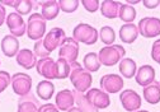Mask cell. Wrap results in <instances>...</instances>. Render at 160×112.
<instances>
[{
  "label": "cell",
  "mask_w": 160,
  "mask_h": 112,
  "mask_svg": "<svg viewBox=\"0 0 160 112\" xmlns=\"http://www.w3.org/2000/svg\"><path fill=\"white\" fill-rule=\"evenodd\" d=\"M99 34H101V41L107 45V46H111L114 40H116V33H114V29L109 26H104L101 28V32H99Z\"/></svg>",
  "instance_id": "cell-29"
},
{
  "label": "cell",
  "mask_w": 160,
  "mask_h": 112,
  "mask_svg": "<svg viewBox=\"0 0 160 112\" xmlns=\"http://www.w3.org/2000/svg\"><path fill=\"white\" fill-rule=\"evenodd\" d=\"M79 0H60L58 7L65 13H74L79 8Z\"/></svg>",
  "instance_id": "cell-31"
},
{
  "label": "cell",
  "mask_w": 160,
  "mask_h": 112,
  "mask_svg": "<svg viewBox=\"0 0 160 112\" xmlns=\"http://www.w3.org/2000/svg\"><path fill=\"white\" fill-rule=\"evenodd\" d=\"M119 73L123 78H127V79H131L136 75V71H137V66H136V63L130 59V58H123L121 61H119Z\"/></svg>",
  "instance_id": "cell-22"
},
{
  "label": "cell",
  "mask_w": 160,
  "mask_h": 112,
  "mask_svg": "<svg viewBox=\"0 0 160 112\" xmlns=\"http://www.w3.org/2000/svg\"><path fill=\"white\" fill-rule=\"evenodd\" d=\"M41 5V14L46 21H52L58 15L60 7L56 0H47V2H39Z\"/></svg>",
  "instance_id": "cell-19"
},
{
  "label": "cell",
  "mask_w": 160,
  "mask_h": 112,
  "mask_svg": "<svg viewBox=\"0 0 160 112\" xmlns=\"http://www.w3.org/2000/svg\"><path fill=\"white\" fill-rule=\"evenodd\" d=\"M151 59L155 63H158L159 59H160V38L156 40L152 43V47H151Z\"/></svg>",
  "instance_id": "cell-35"
},
{
  "label": "cell",
  "mask_w": 160,
  "mask_h": 112,
  "mask_svg": "<svg viewBox=\"0 0 160 112\" xmlns=\"http://www.w3.org/2000/svg\"><path fill=\"white\" fill-rule=\"evenodd\" d=\"M78 55H79V43L72 38V37H66L65 41L61 43V46H60L58 58L72 64L76 61Z\"/></svg>",
  "instance_id": "cell-7"
},
{
  "label": "cell",
  "mask_w": 160,
  "mask_h": 112,
  "mask_svg": "<svg viewBox=\"0 0 160 112\" xmlns=\"http://www.w3.org/2000/svg\"><path fill=\"white\" fill-rule=\"evenodd\" d=\"M87 98L89 99V102L95 107V108H101L104 109L107 107H109L111 104V98L108 96V93H106L104 90L99 89V88H90L87 92Z\"/></svg>",
  "instance_id": "cell-10"
},
{
  "label": "cell",
  "mask_w": 160,
  "mask_h": 112,
  "mask_svg": "<svg viewBox=\"0 0 160 112\" xmlns=\"http://www.w3.org/2000/svg\"><path fill=\"white\" fill-rule=\"evenodd\" d=\"M138 33L146 38L158 37L160 34V19L156 17H145L138 22Z\"/></svg>",
  "instance_id": "cell-5"
},
{
  "label": "cell",
  "mask_w": 160,
  "mask_h": 112,
  "mask_svg": "<svg viewBox=\"0 0 160 112\" xmlns=\"http://www.w3.org/2000/svg\"><path fill=\"white\" fill-rule=\"evenodd\" d=\"M19 15H27L33 9V2L31 0H17V5L14 7Z\"/></svg>",
  "instance_id": "cell-30"
},
{
  "label": "cell",
  "mask_w": 160,
  "mask_h": 112,
  "mask_svg": "<svg viewBox=\"0 0 160 112\" xmlns=\"http://www.w3.org/2000/svg\"><path fill=\"white\" fill-rule=\"evenodd\" d=\"M71 64L68 63L64 59H60L56 61V73H57V79H66L70 75Z\"/></svg>",
  "instance_id": "cell-28"
},
{
  "label": "cell",
  "mask_w": 160,
  "mask_h": 112,
  "mask_svg": "<svg viewBox=\"0 0 160 112\" xmlns=\"http://www.w3.org/2000/svg\"><path fill=\"white\" fill-rule=\"evenodd\" d=\"M70 82L72 83L75 90L84 93L90 89V85L93 83V77L92 74L85 70L79 63H72L71 64V70H70Z\"/></svg>",
  "instance_id": "cell-1"
},
{
  "label": "cell",
  "mask_w": 160,
  "mask_h": 112,
  "mask_svg": "<svg viewBox=\"0 0 160 112\" xmlns=\"http://www.w3.org/2000/svg\"><path fill=\"white\" fill-rule=\"evenodd\" d=\"M36 69L39 75H42L47 80L57 79V73H56V61L52 58H43L39 59L36 64Z\"/></svg>",
  "instance_id": "cell-13"
},
{
  "label": "cell",
  "mask_w": 160,
  "mask_h": 112,
  "mask_svg": "<svg viewBox=\"0 0 160 112\" xmlns=\"http://www.w3.org/2000/svg\"><path fill=\"white\" fill-rule=\"evenodd\" d=\"M144 98L150 104H156L160 102V83L154 80L151 84L144 88Z\"/></svg>",
  "instance_id": "cell-21"
},
{
  "label": "cell",
  "mask_w": 160,
  "mask_h": 112,
  "mask_svg": "<svg viewBox=\"0 0 160 112\" xmlns=\"http://www.w3.org/2000/svg\"><path fill=\"white\" fill-rule=\"evenodd\" d=\"M65 38H66L65 31L60 27H55V28L50 29V32L46 33L45 38H43V45H45L46 50L51 53L58 46H61V43L65 41Z\"/></svg>",
  "instance_id": "cell-8"
},
{
  "label": "cell",
  "mask_w": 160,
  "mask_h": 112,
  "mask_svg": "<svg viewBox=\"0 0 160 112\" xmlns=\"http://www.w3.org/2000/svg\"><path fill=\"white\" fill-rule=\"evenodd\" d=\"M138 36V28L133 23H126L119 28V38L125 43H132Z\"/></svg>",
  "instance_id": "cell-20"
},
{
  "label": "cell",
  "mask_w": 160,
  "mask_h": 112,
  "mask_svg": "<svg viewBox=\"0 0 160 112\" xmlns=\"http://www.w3.org/2000/svg\"><path fill=\"white\" fill-rule=\"evenodd\" d=\"M99 32L87 23H79L74 31H72V38L79 43H85V45H94L98 41Z\"/></svg>",
  "instance_id": "cell-4"
},
{
  "label": "cell",
  "mask_w": 160,
  "mask_h": 112,
  "mask_svg": "<svg viewBox=\"0 0 160 112\" xmlns=\"http://www.w3.org/2000/svg\"><path fill=\"white\" fill-rule=\"evenodd\" d=\"M10 83H12V77L9 75V73L2 70L0 71V93H3L9 87Z\"/></svg>",
  "instance_id": "cell-33"
},
{
  "label": "cell",
  "mask_w": 160,
  "mask_h": 112,
  "mask_svg": "<svg viewBox=\"0 0 160 112\" xmlns=\"http://www.w3.org/2000/svg\"><path fill=\"white\" fill-rule=\"evenodd\" d=\"M119 7H121V3H118V2L104 0V2H102V4H101V13L103 17L108 18V19H113V18L118 17Z\"/></svg>",
  "instance_id": "cell-23"
},
{
  "label": "cell",
  "mask_w": 160,
  "mask_h": 112,
  "mask_svg": "<svg viewBox=\"0 0 160 112\" xmlns=\"http://www.w3.org/2000/svg\"><path fill=\"white\" fill-rule=\"evenodd\" d=\"M38 112H60V109L52 103H46V104L39 106Z\"/></svg>",
  "instance_id": "cell-36"
},
{
  "label": "cell",
  "mask_w": 160,
  "mask_h": 112,
  "mask_svg": "<svg viewBox=\"0 0 160 112\" xmlns=\"http://www.w3.org/2000/svg\"><path fill=\"white\" fill-rule=\"evenodd\" d=\"M33 53L36 55V58H39V59L48 58V56H50V52L46 50V47L43 45V38L36 41V43L33 46Z\"/></svg>",
  "instance_id": "cell-32"
},
{
  "label": "cell",
  "mask_w": 160,
  "mask_h": 112,
  "mask_svg": "<svg viewBox=\"0 0 160 112\" xmlns=\"http://www.w3.org/2000/svg\"><path fill=\"white\" fill-rule=\"evenodd\" d=\"M12 88L15 94L19 97H23L28 93H31L32 88V78L26 73H15L12 77Z\"/></svg>",
  "instance_id": "cell-6"
},
{
  "label": "cell",
  "mask_w": 160,
  "mask_h": 112,
  "mask_svg": "<svg viewBox=\"0 0 160 112\" xmlns=\"http://www.w3.org/2000/svg\"><path fill=\"white\" fill-rule=\"evenodd\" d=\"M2 51L8 58L17 56V53L19 52V41L17 37H14L12 34L4 36L2 40Z\"/></svg>",
  "instance_id": "cell-18"
},
{
  "label": "cell",
  "mask_w": 160,
  "mask_h": 112,
  "mask_svg": "<svg viewBox=\"0 0 160 112\" xmlns=\"http://www.w3.org/2000/svg\"><path fill=\"white\" fill-rule=\"evenodd\" d=\"M68 112H82V111H80L78 107H71V108H70Z\"/></svg>",
  "instance_id": "cell-40"
},
{
  "label": "cell",
  "mask_w": 160,
  "mask_h": 112,
  "mask_svg": "<svg viewBox=\"0 0 160 112\" xmlns=\"http://www.w3.org/2000/svg\"><path fill=\"white\" fill-rule=\"evenodd\" d=\"M17 64L19 66H22L27 70H31L32 68L36 66L37 64V58H36V55L33 53V51L28 50V48H22V50H19V52L17 53Z\"/></svg>",
  "instance_id": "cell-15"
},
{
  "label": "cell",
  "mask_w": 160,
  "mask_h": 112,
  "mask_svg": "<svg viewBox=\"0 0 160 112\" xmlns=\"http://www.w3.org/2000/svg\"><path fill=\"white\" fill-rule=\"evenodd\" d=\"M82 5L85 8V10H88L89 13H94L99 9V2L98 0H83Z\"/></svg>",
  "instance_id": "cell-34"
},
{
  "label": "cell",
  "mask_w": 160,
  "mask_h": 112,
  "mask_svg": "<svg viewBox=\"0 0 160 112\" xmlns=\"http://www.w3.org/2000/svg\"><path fill=\"white\" fill-rule=\"evenodd\" d=\"M123 88V78L117 74H106L101 78V89L106 93H118Z\"/></svg>",
  "instance_id": "cell-12"
},
{
  "label": "cell",
  "mask_w": 160,
  "mask_h": 112,
  "mask_svg": "<svg viewBox=\"0 0 160 112\" xmlns=\"http://www.w3.org/2000/svg\"><path fill=\"white\" fill-rule=\"evenodd\" d=\"M83 64H84V69L88 70L89 73L98 71L99 68H101V61H99V59H98V53H95V52L87 53L84 56Z\"/></svg>",
  "instance_id": "cell-26"
},
{
  "label": "cell",
  "mask_w": 160,
  "mask_h": 112,
  "mask_svg": "<svg viewBox=\"0 0 160 112\" xmlns=\"http://www.w3.org/2000/svg\"><path fill=\"white\" fill-rule=\"evenodd\" d=\"M135 112H149V111H146V109H138V111H135Z\"/></svg>",
  "instance_id": "cell-41"
},
{
  "label": "cell",
  "mask_w": 160,
  "mask_h": 112,
  "mask_svg": "<svg viewBox=\"0 0 160 112\" xmlns=\"http://www.w3.org/2000/svg\"><path fill=\"white\" fill-rule=\"evenodd\" d=\"M75 99L72 90L62 89L56 94V107L60 111H69L71 107H74Z\"/></svg>",
  "instance_id": "cell-17"
},
{
  "label": "cell",
  "mask_w": 160,
  "mask_h": 112,
  "mask_svg": "<svg viewBox=\"0 0 160 112\" xmlns=\"http://www.w3.org/2000/svg\"><path fill=\"white\" fill-rule=\"evenodd\" d=\"M119 101H121L122 107L128 112H135L138 111V108H141V97L132 89L122 90L121 96H119Z\"/></svg>",
  "instance_id": "cell-9"
},
{
  "label": "cell",
  "mask_w": 160,
  "mask_h": 112,
  "mask_svg": "<svg viewBox=\"0 0 160 112\" xmlns=\"http://www.w3.org/2000/svg\"><path fill=\"white\" fill-rule=\"evenodd\" d=\"M5 21H7V10L3 4H0V27L4 24Z\"/></svg>",
  "instance_id": "cell-37"
},
{
  "label": "cell",
  "mask_w": 160,
  "mask_h": 112,
  "mask_svg": "<svg viewBox=\"0 0 160 112\" xmlns=\"http://www.w3.org/2000/svg\"><path fill=\"white\" fill-rule=\"evenodd\" d=\"M46 33V19L39 13H33L28 17L27 22V36L29 40H42Z\"/></svg>",
  "instance_id": "cell-3"
},
{
  "label": "cell",
  "mask_w": 160,
  "mask_h": 112,
  "mask_svg": "<svg viewBox=\"0 0 160 112\" xmlns=\"http://www.w3.org/2000/svg\"><path fill=\"white\" fill-rule=\"evenodd\" d=\"M158 64H160V59H159V61H158Z\"/></svg>",
  "instance_id": "cell-42"
},
{
  "label": "cell",
  "mask_w": 160,
  "mask_h": 112,
  "mask_svg": "<svg viewBox=\"0 0 160 112\" xmlns=\"http://www.w3.org/2000/svg\"><path fill=\"white\" fill-rule=\"evenodd\" d=\"M72 94H74V99H75V103L78 104V108L82 111V112H98V108H95L90 102L89 99L87 98V96L84 93H80L78 90H72Z\"/></svg>",
  "instance_id": "cell-24"
},
{
  "label": "cell",
  "mask_w": 160,
  "mask_h": 112,
  "mask_svg": "<svg viewBox=\"0 0 160 112\" xmlns=\"http://www.w3.org/2000/svg\"><path fill=\"white\" fill-rule=\"evenodd\" d=\"M136 83L141 87H148L155 80V69L151 65H142L141 68H138L135 75Z\"/></svg>",
  "instance_id": "cell-14"
},
{
  "label": "cell",
  "mask_w": 160,
  "mask_h": 112,
  "mask_svg": "<svg viewBox=\"0 0 160 112\" xmlns=\"http://www.w3.org/2000/svg\"><path fill=\"white\" fill-rule=\"evenodd\" d=\"M126 55V50L121 45H111L101 48L98 53V59L101 61V65L104 66H114L118 64Z\"/></svg>",
  "instance_id": "cell-2"
},
{
  "label": "cell",
  "mask_w": 160,
  "mask_h": 112,
  "mask_svg": "<svg viewBox=\"0 0 160 112\" xmlns=\"http://www.w3.org/2000/svg\"><path fill=\"white\" fill-rule=\"evenodd\" d=\"M159 7H160V2H159Z\"/></svg>",
  "instance_id": "cell-43"
},
{
  "label": "cell",
  "mask_w": 160,
  "mask_h": 112,
  "mask_svg": "<svg viewBox=\"0 0 160 112\" xmlns=\"http://www.w3.org/2000/svg\"><path fill=\"white\" fill-rule=\"evenodd\" d=\"M37 96L43 99V101H48L50 98H52L53 93H55V85L50 80H42L37 84Z\"/></svg>",
  "instance_id": "cell-25"
},
{
  "label": "cell",
  "mask_w": 160,
  "mask_h": 112,
  "mask_svg": "<svg viewBox=\"0 0 160 112\" xmlns=\"http://www.w3.org/2000/svg\"><path fill=\"white\" fill-rule=\"evenodd\" d=\"M39 102L33 93L23 96L18 99V112H38Z\"/></svg>",
  "instance_id": "cell-16"
},
{
  "label": "cell",
  "mask_w": 160,
  "mask_h": 112,
  "mask_svg": "<svg viewBox=\"0 0 160 112\" xmlns=\"http://www.w3.org/2000/svg\"><path fill=\"white\" fill-rule=\"evenodd\" d=\"M118 18L126 23H132L136 18V9L130 4H121L118 12Z\"/></svg>",
  "instance_id": "cell-27"
},
{
  "label": "cell",
  "mask_w": 160,
  "mask_h": 112,
  "mask_svg": "<svg viewBox=\"0 0 160 112\" xmlns=\"http://www.w3.org/2000/svg\"><path fill=\"white\" fill-rule=\"evenodd\" d=\"M12 36L14 37H22L27 32V26L24 23V19L22 15H19L18 13H9L7 15V21H5Z\"/></svg>",
  "instance_id": "cell-11"
},
{
  "label": "cell",
  "mask_w": 160,
  "mask_h": 112,
  "mask_svg": "<svg viewBox=\"0 0 160 112\" xmlns=\"http://www.w3.org/2000/svg\"><path fill=\"white\" fill-rule=\"evenodd\" d=\"M0 4L3 5H10V7H15L17 5V0H4V2H0Z\"/></svg>",
  "instance_id": "cell-39"
},
{
  "label": "cell",
  "mask_w": 160,
  "mask_h": 112,
  "mask_svg": "<svg viewBox=\"0 0 160 112\" xmlns=\"http://www.w3.org/2000/svg\"><path fill=\"white\" fill-rule=\"evenodd\" d=\"M142 3L148 9H154L159 5V0H144Z\"/></svg>",
  "instance_id": "cell-38"
}]
</instances>
